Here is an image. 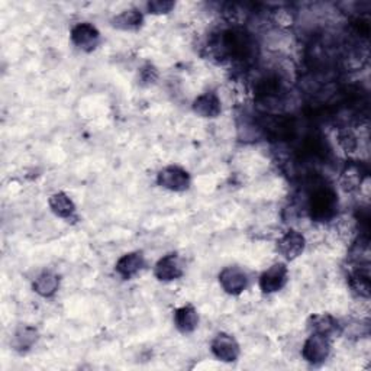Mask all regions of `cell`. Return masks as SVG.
Masks as SVG:
<instances>
[{"label":"cell","instance_id":"1","mask_svg":"<svg viewBox=\"0 0 371 371\" xmlns=\"http://www.w3.org/2000/svg\"><path fill=\"white\" fill-rule=\"evenodd\" d=\"M336 209L338 196L332 189H318L309 199V212H311L312 219L318 222L331 221L336 215Z\"/></svg>","mask_w":371,"mask_h":371},{"label":"cell","instance_id":"6","mask_svg":"<svg viewBox=\"0 0 371 371\" xmlns=\"http://www.w3.org/2000/svg\"><path fill=\"white\" fill-rule=\"evenodd\" d=\"M212 352L218 360L224 363H234L239 357V344L237 339L225 332H221L213 338L212 341Z\"/></svg>","mask_w":371,"mask_h":371},{"label":"cell","instance_id":"18","mask_svg":"<svg viewBox=\"0 0 371 371\" xmlns=\"http://www.w3.org/2000/svg\"><path fill=\"white\" fill-rule=\"evenodd\" d=\"M37 339H38V332L35 328L22 327L17 332H15L12 345L17 351L24 352V351H28L30 347H33L37 343Z\"/></svg>","mask_w":371,"mask_h":371},{"label":"cell","instance_id":"12","mask_svg":"<svg viewBox=\"0 0 371 371\" xmlns=\"http://www.w3.org/2000/svg\"><path fill=\"white\" fill-rule=\"evenodd\" d=\"M174 325L180 332L192 334L199 325V315L196 309L190 305H186V306L176 309Z\"/></svg>","mask_w":371,"mask_h":371},{"label":"cell","instance_id":"14","mask_svg":"<svg viewBox=\"0 0 371 371\" xmlns=\"http://www.w3.org/2000/svg\"><path fill=\"white\" fill-rule=\"evenodd\" d=\"M33 287L37 295L42 298H51L60 287V277L53 271H44L35 278Z\"/></svg>","mask_w":371,"mask_h":371},{"label":"cell","instance_id":"17","mask_svg":"<svg viewBox=\"0 0 371 371\" xmlns=\"http://www.w3.org/2000/svg\"><path fill=\"white\" fill-rule=\"evenodd\" d=\"M350 287L360 298H370V273L368 264L360 267V270L354 271L350 275Z\"/></svg>","mask_w":371,"mask_h":371},{"label":"cell","instance_id":"15","mask_svg":"<svg viewBox=\"0 0 371 371\" xmlns=\"http://www.w3.org/2000/svg\"><path fill=\"white\" fill-rule=\"evenodd\" d=\"M143 22H144V17L138 9L123 10L122 13L116 15V17L112 19L114 28L120 29V30H135L138 28H141Z\"/></svg>","mask_w":371,"mask_h":371},{"label":"cell","instance_id":"19","mask_svg":"<svg viewBox=\"0 0 371 371\" xmlns=\"http://www.w3.org/2000/svg\"><path fill=\"white\" fill-rule=\"evenodd\" d=\"M363 183V174H361V168L355 164L347 165L344 170V173L341 176V184L343 188L347 192H354L357 190Z\"/></svg>","mask_w":371,"mask_h":371},{"label":"cell","instance_id":"9","mask_svg":"<svg viewBox=\"0 0 371 371\" xmlns=\"http://www.w3.org/2000/svg\"><path fill=\"white\" fill-rule=\"evenodd\" d=\"M305 237L298 230H287L286 234L277 241V251L286 260H295L305 251Z\"/></svg>","mask_w":371,"mask_h":371},{"label":"cell","instance_id":"16","mask_svg":"<svg viewBox=\"0 0 371 371\" xmlns=\"http://www.w3.org/2000/svg\"><path fill=\"white\" fill-rule=\"evenodd\" d=\"M50 208L54 212V215H57L58 218H63V219H70L75 213L74 202L63 192L54 193L50 197Z\"/></svg>","mask_w":371,"mask_h":371},{"label":"cell","instance_id":"7","mask_svg":"<svg viewBox=\"0 0 371 371\" xmlns=\"http://www.w3.org/2000/svg\"><path fill=\"white\" fill-rule=\"evenodd\" d=\"M219 283L228 295L238 296L248 287V275L237 266L225 267L219 274Z\"/></svg>","mask_w":371,"mask_h":371},{"label":"cell","instance_id":"11","mask_svg":"<svg viewBox=\"0 0 371 371\" xmlns=\"http://www.w3.org/2000/svg\"><path fill=\"white\" fill-rule=\"evenodd\" d=\"M144 266H145V260H144L143 253L134 251V253H128L125 255H122L118 260L115 269H116V273L122 278H131L141 271Z\"/></svg>","mask_w":371,"mask_h":371},{"label":"cell","instance_id":"2","mask_svg":"<svg viewBox=\"0 0 371 371\" xmlns=\"http://www.w3.org/2000/svg\"><path fill=\"white\" fill-rule=\"evenodd\" d=\"M331 354V343L328 336L319 334H312L306 339V343L302 348L303 359L314 365H319L328 360Z\"/></svg>","mask_w":371,"mask_h":371},{"label":"cell","instance_id":"20","mask_svg":"<svg viewBox=\"0 0 371 371\" xmlns=\"http://www.w3.org/2000/svg\"><path fill=\"white\" fill-rule=\"evenodd\" d=\"M174 6V2H170V0H154V2H150L147 5V9L152 15H165L172 12Z\"/></svg>","mask_w":371,"mask_h":371},{"label":"cell","instance_id":"3","mask_svg":"<svg viewBox=\"0 0 371 371\" xmlns=\"http://www.w3.org/2000/svg\"><path fill=\"white\" fill-rule=\"evenodd\" d=\"M190 174L179 165L164 167L157 176V183L170 192H186L190 188Z\"/></svg>","mask_w":371,"mask_h":371},{"label":"cell","instance_id":"8","mask_svg":"<svg viewBox=\"0 0 371 371\" xmlns=\"http://www.w3.org/2000/svg\"><path fill=\"white\" fill-rule=\"evenodd\" d=\"M184 273L183 261L176 253H170L157 261L154 267V274L160 282H173L180 278Z\"/></svg>","mask_w":371,"mask_h":371},{"label":"cell","instance_id":"13","mask_svg":"<svg viewBox=\"0 0 371 371\" xmlns=\"http://www.w3.org/2000/svg\"><path fill=\"white\" fill-rule=\"evenodd\" d=\"M307 328L311 329L312 334H319V335L329 338L332 334L338 331L339 325L334 316L328 314H319V315H314L309 318Z\"/></svg>","mask_w":371,"mask_h":371},{"label":"cell","instance_id":"4","mask_svg":"<svg viewBox=\"0 0 371 371\" xmlns=\"http://www.w3.org/2000/svg\"><path fill=\"white\" fill-rule=\"evenodd\" d=\"M71 42L82 51L90 53L96 48L100 41V33L95 25L89 22H82L73 26L71 29Z\"/></svg>","mask_w":371,"mask_h":371},{"label":"cell","instance_id":"5","mask_svg":"<svg viewBox=\"0 0 371 371\" xmlns=\"http://www.w3.org/2000/svg\"><path fill=\"white\" fill-rule=\"evenodd\" d=\"M287 277L289 270L286 264H283V262H275V264H273L269 270L261 274L260 289L262 293H267V295L280 291L287 283Z\"/></svg>","mask_w":371,"mask_h":371},{"label":"cell","instance_id":"10","mask_svg":"<svg viewBox=\"0 0 371 371\" xmlns=\"http://www.w3.org/2000/svg\"><path fill=\"white\" fill-rule=\"evenodd\" d=\"M193 111L196 115L202 118H218L222 112V103L219 98L216 96V93L213 91H206L203 95H200L199 98L194 99L193 102Z\"/></svg>","mask_w":371,"mask_h":371}]
</instances>
